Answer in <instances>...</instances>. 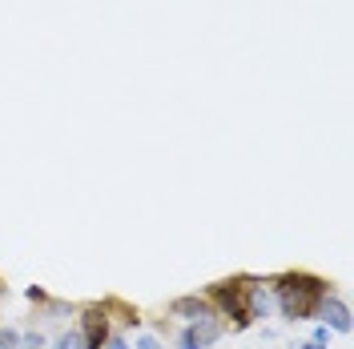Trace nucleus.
<instances>
[{
	"instance_id": "f257e3e1",
	"label": "nucleus",
	"mask_w": 354,
	"mask_h": 349,
	"mask_svg": "<svg viewBox=\"0 0 354 349\" xmlns=\"http://www.w3.org/2000/svg\"><path fill=\"white\" fill-rule=\"evenodd\" d=\"M270 293H274V309L286 321H306V317L318 313V301L330 289H326L322 277H310V273H282V277H274Z\"/></svg>"
},
{
	"instance_id": "f03ea898",
	"label": "nucleus",
	"mask_w": 354,
	"mask_h": 349,
	"mask_svg": "<svg viewBox=\"0 0 354 349\" xmlns=\"http://www.w3.org/2000/svg\"><path fill=\"white\" fill-rule=\"evenodd\" d=\"M209 306L218 317H234V329L250 326V313H245V281H221L209 289Z\"/></svg>"
},
{
	"instance_id": "7ed1b4c3",
	"label": "nucleus",
	"mask_w": 354,
	"mask_h": 349,
	"mask_svg": "<svg viewBox=\"0 0 354 349\" xmlns=\"http://www.w3.org/2000/svg\"><path fill=\"white\" fill-rule=\"evenodd\" d=\"M81 346L85 349H101L105 341L113 337V326H109V309L105 306H85L81 309Z\"/></svg>"
},
{
	"instance_id": "20e7f679",
	"label": "nucleus",
	"mask_w": 354,
	"mask_h": 349,
	"mask_svg": "<svg viewBox=\"0 0 354 349\" xmlns=\"http://www.w3.org/2000/svg\"><path fill=\"white\" fill-rule=\"evenodd\" d=\"M221 317L214 313V317H201V321H189V326L177 333V349H209L214 341L221 337Z\"/></svg>"
},
{
	"instance_id": "39448f33",
	"label": "nucleus",
	"mask_w": 354,
	"mask_h": 349,
	"mask_svg": "<svg viewBox=\"0 0 354 349\" xmlns=\"http://www.w3.org/2000/svg\"><path fill=\"white\" fill-rule=\"evenodd\" d=\"M314 317H322V326L330 329V333H351V306L338 297V293H326L322 301H318V313Z\"/></svg>"
},
{
	"instance_id": "423d86ee",
	"label": "nucleus",
	"mask_w": 354,
	"mask_h": 349,
	"mask_svg": "<svg viewBox=\"0 0 354 349\" xmlns=\"http://www.w3.org/2000/svg\"><path fill=\"white\" fill-rule=\"evenodd\" d=\"M245 313H250V321H266V317L278 313V309H274V293H270V285L245 281Z\"/></svg>"
},
{
	"instance_id": "0eeeda50",
	"label": "nucleus",
	"mask_w": 354,
	"mask_h": 349,
	"mask_svg": "<svg viewBox=\"0 0 354 349\" xmlns=\"http://www.w3.org/2000/svg\"><path fill=\"white\" fill-rule=\"evenodd\" d=\"M169 317H181V321L189 326V321H201V317H214V306H209V297H198V293L174 297V301H169Z\"/></svg>"
},
{
	"instance_id": "6e6552de",
	"label": "nucleus",
	"mask_w": 354,
	"mask_h": 349,
	"mask_svg": "<svg viewBox=\"0 0 354 349\" xmlns=\"http://www.w3.org/2000/svg\"><path fill=\"white\" fill-rule=\"evenodd\" d=\"M48 349H85V346H81V333H77V329H65V333H61Z\"/></svg>"
},
{
	"instance_id": "1a4fd4ad",
	"label": "nucleus",
	"mask_w": 354,
	"mask_h": 349,
	"mask_svg": "<svg viewBox=\"0 0 354 349\" xmlns=\"http://www.w3.org/2000/svg\"><path fill=\"white\" fill-rule=\"evenodd\" d=\"M0 349H21V333L17 329H0Z\"/></svg>"
},
{
	"instance_id": "9d476101",
	"label": "nucleus",
	"mask_w": 354,
	"mask_h": 349,
	"mask_svg": "<svg viewBox=\"0 0 354 349\" xmlns=\"http://www.w3.org/2000/svg\"><path fill=\"white\" fill-rule=\"evenodd\" d=\"M133 349H165V346H161V341H157L153 333H141V337H137V341H133Z\"/></svg>"
},
{
	"instance_id": "9b49d317",
	"label": "nucleus",
	"mask_w": 354,
	"mask_h": 349,
	"mask_svg": "<svg viewBox=\"0 0 354 349\" xmlns=\"http://www.w3.org/2000/svg\"><path fill=\"white\" fill-rule=\"evenodd\" d=\"M21 349H44L41 333H21Z\"/></svg>"
},
{
	"instance_id": "f8f14e48",
	"label": "nucleus",
	"mask_w": 354,
	"mask_h": 349,
	"mask_svg": "<svg viewBox=\"0 0 354 349\" xmlns=\"http://www.w3.org/2000/svg\"><path fill=\"white\" fill-rule=\"evenodd\" d=\"M310 341H318V346H330V329L326 326H314V337Z\"/></svg>"
},
{
	"instance_id": "ddd939ff",
	"label": "nucleus",
	"mask_w": 354,
	"mask_h": 349,
	"mask_svg": "<svg viewBox=\"0 0 354 349\" xmlns=\"http://www.w3.org/2000/svg\"><path fill=\"white\" fill-rule=\"evenodd\" d=\"M101 349H133V346L125 341V337H121V333H113V337H109V341H105Z\"/></svg>"
},
{
	"instance_id": "4468645a",
	"label": "nucleus",
	"mask_w": 354,
	"mask_h": 349,
	"mask_svg": "<svg viewBox=\"0 0 354 349\" xmlns=\"http://www.w3.org/2000/svg\"><path fill=\"white\" fill-rule=\"evenodd\" d=\"M294 349H330V346H318V341H302V346H294Z\"/></svg>"
}]
</instances>
